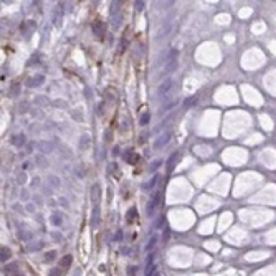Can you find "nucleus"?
<instances>
[{
    "label": "nucleus",
    "instance_id": "obj_1",
    "mask_svg": "<svg viewBox=\"0 0 276 276\" xmlns=\"http://www.w3.org/2000/svg\"><path fill=\"white\" fill-rule=\"evenodd\" d=\"M172 86H174V81L169 78V80H166L164 83H161L159 84V88H157V93L161 94V96H164V94H167L169 91L172 89Z\"/></svg>",
    "mask_w": 276,
    "mask_h": 276
},
{
    "label": "nucleus",
    "instance_id": "obj_2",
    "mask_svg": "<svg viewBox=\"0 0 276 276\" xmlns=\"http://www.w3.org/2000/svg\"><path fill=\"white\" fill-rule=\"evenodd\" d=\"M159 198H161V193H154V197H152V200H151V205L147 207V213L149 215H152L154 213V210H156V207L159 205Z\"/></svg>",
    "mask_w": 276,
    "mask_h": 276
},
{
    "label": "nucleus",
    "instance_id": "obj_3",
    "mask_svg": "<svg viewBox=\"0 0 276 276\" xmlns=\"http://www.w3.org/2000/svg\"><path fill=\"white\" fill-rule=\"evenodd\" d=\"M170 137H172L170 132H169V134H164V137H159L157 141L154 142V149H159L161 146H166V144H167L169 141H170Z\"/></svg>",
    "mask_w": 276,
    "mask_h": 276
},
{
    "label": "nucleus",
    "instance_id": "obj_4",
    "mask_svg": "<svg viewBox=\"0 0 276 276\" xmlns=\"http://www.w3.org/2000/svg\"><path fill=\"white\" fill-rule=\"evenodd\" d=\"M175 68H177V60L174 58V60H170V61L167 63V66H166V70L162 71V75H164V76H166V75H170L172 71H175Z\"/></svg>",
    "mask_w": 276,
    "mask_h": 276
},
{
    "label": "nucleus",
    "instance_id": "obj_5",
    "mask_svg": "<svg viewBox=\"0 0 276 276\" xmlns=\"http://www.w3.org/2000/svg\"><path fill=\"white\" fill-rule=\"evenodd\" d=\"M123 157H124L126 161L129 162V164H134L136 161H137V156H136V154H134V151H132V149H127V151H126V152L123 154Z\"/></svg>",
    "mask_w": 276,
    "mask_h": 276
},
{
    "label": "nucleus",
    "instance_id": "obj_6",
    "mask_svg": "<svg viewBox=\"0 0 276 276\" xmlns=\"http://www.w3.org/2000/svg\"><path fill=\"white\" fill-rule=\"evenodd\" d=\"M177 157H179V154L175 152V154H172L170 156V159H169V164H167V170H172V167H174V162L177 161Z\"/></svg>",
    "mask_w": 276,
    "mask_h": 276
},
{
    "label": "nucleus",
    "instance_id": "obj_7",
    "mask_svg": "<svg viewBox=\"0 0 276 276\" xmlns=\"http://www.w3.org/2000/svg\"><path fill=\"white\" fill-rule=\"evenodd\" d=\"M149 121H151V114H149V113H144V114L141 116V121H139V123H141V126H146Z\"/></svg>",
    "mask_w": 276,
    "mask_h": 276
},
{
    "label": "nucleus",
    "instance_id": "obj_8",
    "mask_svg": "<svg viewBox=\"0 0 276 276\" xmlns=\"http://www.w3.org/2000/svg\"><path fill=\"white\" fill-rule=\"evenodd\" d=\"M137 215V212H136V209H131L129 212H127V222L129 223H132V220H134V217Z\"/></svg>",
    "mask_w": 276,
    "mask_h": 276
},
{
    "label": "nucleus",
    "instance_id": "obj_9",
    "mask_svg": "<svg viewBox=\"0 0 276 276\" xmlns=\"http://www.w3.org/2000/svg\"><path fill=\"white\" fill-rule=\"evenodd\" d=\"M156 182H157V175H152V179H151V182H149V183H147V185H146V190H151V188H152L154 185H156Z\"/></svg>",
    "mask_w": 276,
    "mask_h": 276
},
{
    "label": "nucleus",
    "instance_id": "obj_10",
    "mask_svg": "<svg viewBox=\"0 0 276 276\" xmlns=\"http://www.w3.org/2000/svg\"><path fill=\"white\" fill-rule=\"evenodd\" d=\"M161 164H162V161H159V159H157V161H154V162L151 164V167H149V170H151V172H154V170H156V169H157L159 166H161Z\"/></svg>",
    "mask_w": 276,
    "mask_h": 276
},
{
    "label": "nucleus",
    "instance_id": "obj_11",
    "mask_svg": "<svg viewBox=\"0 0 276 276\" xmlns=\"http://www.w3.org/2000/svg\"><path fill=\"white\" fill-rule=\"evenodd\" d=\"M174 106H175V101H172V103H170V104H167V106H164V108H162V111H161V113H166V111H169V109H170V108H174Z\"/></svg>",
    "mask_w": 276,
    "mask_h": 276
},
{
    "label": "nucleus",
    "instance_id": "obj_12",
    "mask_svg": "<svg viewBox=\"0 0 276 276\" xmlns=\"http://www.w3.org/2000/svg\"><path fill=\"white\" fill-rule=\"evenodd\" d=\"M193 101H195V96H192L190 99H185V103H183V108H187V106H190Z\"/></svg>",
    "mask_w": 276,
    "mask_h": 276
},
{
    "label": "nucleus",
    "instance_id": "obj_13",
    "mask_svg": "<svg viewBox=\"0 0 276 276\" xmlns=\"http://www.w3.org/2000/svg\"><path fill=\"white\" fill-rule=\"evenodd\" d=\"M154 245H156V238H152V240H151V243L147 245V250H149V248H152Z\"/></svg>",
    "mask_w": 276,
    "mask_h": 276
},
{
    "label": "nucleus",
    "instance_id": "obj_14",
    "mask_svg": "<svg viewBox=\"0 0 276 276\" xmlns=\"http://www.w3.org/2000/svg\"><path fill=\"white\" fill-rule=\"evenodd\" d=\"M134 274V266H129V276Z\"/></svg>",
    "mask_w": 276,
    "mask_h": 276
},
{
    "label": "nucleus",
    "instance_id": "obj_15",
    "mask_svg": "<svg viewBox=\"0 0 276 276\" xmlns=\"http://www.w3.org/2000/svg\"><path fill=\"white\" fill-rule=\"evenodd\" d=\"M142 7H144V2H137V8H139V10H142Z\"/></svg>",
    "mask_w": 276,
    "mask_h": 276
}]
</instances>
